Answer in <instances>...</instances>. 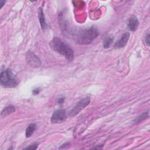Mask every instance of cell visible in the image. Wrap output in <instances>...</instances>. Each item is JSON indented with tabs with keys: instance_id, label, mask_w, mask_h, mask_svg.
I'll return each instance as SVG.
<instances>
[{
	"instance_id": "1",
	"label": "cell",
	"mask_w": 150,
	"mask_h": 150,
	"mask_svg": "<svg viewBox=\"0 0 150 150\" xmlns=\"http://www.w3.org/2000/svg\"><path fill=\"white\" fill-rule=\"evenodd\" d=\"M49 45L53 50L64 56L68 61L70 62L73 59L74 52L73 49L60 38L54 37L50 40Z\"/></svg>"
},
{
	"instance_id": "2",
	"label": "cell",
	"mask_w": 150,
	"mask_h": 150,
	"mask_svg": "<svg viewBox=\"0 0 150 150\" xmlns=\"http://www.w3.org/2000/svg\"><path fill=\"white\" fill-rule=\"evenodd\" d=\"M98 35L99 33L97 28L93 26L77 32L76 35V41L79 45H88L95 39Z\"/></svg>"
},
{
	"instance_id": "3",
	"label": "cell",
	"mask_w": 150,
	"mask_h": 150,
	"mask_svg": "<svg viewBox=\"0 0 150 150\" xmlns=\"http://www.w3.org/2000/svg\"><path fill=\"white\" fill-rule=\"evenodd\" d=\"M0 81L2 86L8 88L15 87L18 84V81L16 76L9 69L1 72Z\"/></svg>"
},
{
	"instance_id": "4",
	"label": "cell",
	"mask_w": 150,
	"mask_h": 150,
	"mask_svg": "<svg viewBox=\"0 0 150 150\" xmlns=\"http://www.w3.org/2000/svg\"><path fill=\"white\" fill-rule=\"evenodd\" d=\"M90 103V98L87 97L79 101L75 106L69 111V115L71 117H74L77 115L82 110L86 108Z\"/></svg>"
},
{
	"instance_id": "5",
	"label": "cell",
	"mask_w": 150,
	"mask_h": 150,
	"mask_svg": "<svg viewBox=\"0 0 150 150\" xmlns=\"http://www.w3.org/2000/svg\"><path fill=\"white\" fill-rule=\"evenodd\" d=\"M66 119V112L63 109H59L55 111L50 118L52 124H58L62 122Z\"/></svg>"
},
{
	"instance_id": "6",
	"label": "cell",
	"mask_w": 150,
	"mask_h": 150,
	"mask_svg": "<svg viewBox=\"0 0 150 150\" xmlns=\"http://www.w3.org/2000/svg\"><path fill=\"white\" fill-rule=\"evenodd\" d=\"M26 59L28 63L32 67H37L40 66L41 62L40 59L33 52L29 51L26 55Z\"/></svg>"
},
{
	"instance_id": "7",
	"label": "cell",
	"mask_w": 150,
	"mask_h": 150,
	"mask_svg": "<svg viewBox=\"0 0 150 150\" xmlns=\"http://www.w3.org/2000/svg\"><path fill=\"white\" fill-rule=\"evenodd\" d=\"M130 34L128 32H125L120 37V38L115 42L114 45V47L115 48H121L124 47L129 38Z\"/></svg>"
},
{
	"instance_id": "8",
	"label": "cell",
	"mask_w": 150,
	"mask_h": 150,
	"mask_svg": "<svg viewBox=\"0 0 150 150\" xmlns=\"http://www.w3.org/2000/svg\"><path fill=\"white\" fill-rule=\"evenodd\" d=\"M138 25H139V21L135 16L133 15L129 18L127 23V26L129 30L134 32L137 30Z\"/></svg>"
},
{
	"instance_id": "9",
	"label": "cell",
	"mask_w": 150,
	"mask_h": 150,
	"mask_svg": "<svg viewBox=\"0 0 150 150\" xmlns=\"http://www.w3.org/2000/svg\"><path fill=\"white\" fill-rule=\"evenodd\" d=\"M38 18H39V22H40L42 29L43 30L46 29L47 28V25L45 20V17L43 9L41 7L39 8L38 9Z\"/></svg>"
},
{
	"instance_id": "10",
	"label": "cell",
	"mask_w": 150,
	"mask_h": 150,
	"mask_svg": "<svg viewBox=\"0 0 150 150\" xmlns=\"http://www.w3.org/2000/svg\"><path fill=\"white\" fill-rule=\"evenodd\" d=\"M15 111V107L12 105H8L6 107H5L3 111L1 112V117H5L6 116L9 115L10 114L13 112Z\"/></svg>"
},
{
	"instance_id": "11",
	"label": "cell",
	"mask_w": 150,
	"mask_h": 150,
	"mask_svg": "<svg viewBox=\"0 0 150 150\" xmlns=\"http://www.w3.org/2000/svg\"><path fill=\"white\" fill-rule=\"evenodd\" d=\"M149 117V113L148 111L146 112H144L143 114H142L141 115H138V117H137L133 121L134 124H138L140 122H141L142 121H144L145 120H146V118H148Z\"/></svg>"
},
{
	"instance_id": "12",
	"label": "cell",
	"mask_w": 150,
	"mask_h": 150,
	"mask_svg": "<svg viewBox=\"0 0 150 150\" xmlns=\"http://www.w3.org/2000/svg\"><path fill=\"white\" fill-rule=\"evenodd\" d=\"M36 127V125L34 123H31L28 126L25 131V135L26 138H29L30 137L32 136V135L33 134L34 131H35Z\"/></svg>"
},
{
	"instance_id": "13",
	"label": "cell",
	"mask_w": 150,
	"mask_h": 150,
	"mask_svg": "<svg viewBox=\"0 0 150 150\" xmlns=\"http://www.w3.org/2000/svg\"><path fill=\"white\" fill-rule=\"evenodd\" d=\"M113 37L112 36H107L105 38L104 41H103V47L105 49L108 48L110 45H111L112 42H113Z\"/></svg>"
},
{
	"instance_id": "14",
	"label": "cell",
	"mask_w": 150,
	"mask_h": 150,
	"mask_svg": "<svg viewBox=\"0 0 150 150\" xmlns=\"http://www.w3.org/2000/svg\"><path fill=\"white\" fill-rule=\"evenodd\" d=\"M38 144L33 143L32 144L29 145L27 147L25 148L24 149H33V150H34V149H36L38 148Z\"/></svg>"
},
{
	"instance_id": "15",
	"label": "cell",
	"mask_w": 150,
	"mask_h": 150,
	"mask_svg": "<svg viewBox=\"0 0 150 150\" xmlns=\"http://www.w3.org/2000/svg\"><path fill=\"white\" fill-rule=\"evenodd\" d=\"M145 42L148 46L149 45V33H148L147 35L145 37Z\"/></svg>"
},
{
	"instance_id": "16",
	"label": "cell",
	"mask_w": 150,
	"mask_h": 150,
	"mask_svg": "<svg viewBox=\"0 0 150 150\" xmlns=\"http://www.w3.org/2000/svg\"><path fill=\"white\" fill-rule=\"evenodd\" d=\"M64 101V97H61L57 98V102L59 104H62Z\"/></svg>"
},
{
	"instance_id": "17",
	"label": "cell",
	"mask_w": 150,
	"mask_h": 150,
	"mask_svg": "<svg viewBox=\"0 0 150 150\" xmlns=\"http://www.w3.org/2000/svg\"><path fill=\"white\" fill-rule=\"evenodd\" d=\"M69 146H70V143L66 142V143H64V144H63V145H62L59 147V149H62V148H63V146H64V148H67V147Z\"/></svg>"
},
{
	"instance_id": "18",
	"label": "cell",
	"mask_w": 150,
	"mask_h": 150,
	"mask_svg": "<svg viewBox=\"0 0 150 150\" xmlns=\"http://www.w3.org/2000/svg\"><path fill=\"white\" fill-rule=\"evenodd\" d=\"M39 91H40L39 88H36V89H35V90L33 91V93L34 94H38L39 93Z\"/></svg>"
},
{
	"instance_id": "19",
	"label": "cell",
	"mask_w": 150,
	"mask_h": 150,
	"mask_svg": "<svg viewBox=\"0 0 150 150\" xmlns=\"http://www.w3.org/2000/svg\"><path fill=\"white\" fill-rule=\"evenodd\" d=\"M0 2H1V5H4V4H5V1H0Z\"/></svg>"
}]
</instances>
